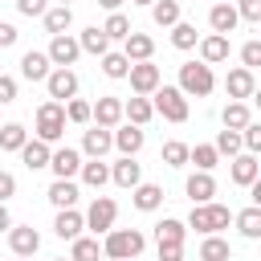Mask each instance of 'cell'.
Masks as SVG:
<instances>
[{
    "label": "cell",
    "instance_id": "cell-27",
    "mask_svg": "<svg viewBox=\"0 0 261 261\" xmlns=\"http://www.w3.org/2000/svg\"><path fill=\"white\" fill-rule=\"evenodd\" d=\"M130 200H135L139 212H155V208L163 204V188H159V184H139V188L130 192Z\"/></svg>",
    "mask_w": 261,
    "mask_h": 261
},
{
    "label": "cell",
    "instance_id": "cell-33",
    "mask_svg": "<svg viewBox=\"0 0 261 261\" xmlns=\"http://www.w3.org/2000/svg\"><path fill=\"white\" fill-rule=\"evenodd\" d=\"M24 143H29V130L20 122H4L0 126V151H24Z\"/></svg>",
    "mask_w": 261,
    "mask_h": 261
},
{
    "label": "cell",
    "instance_id": "cell-42",
    "mask_svg": "<svg viewBox=\"0 0 261 261\" xmlns=\"http://www.w3.org/2000/svg\"><path fill=\"white\" fill-rule=\"evenodd\" d=\"M196 41H200V33H196V24H188V20H179V24L171 29V45H175V49H196Z\"/></svg>",
    "mask_w": 261,
    "mask_h": 261
},
{
    "label": "cell",
    "instance_id": "cell-5",
    "mask_svg": "<svg viewBox=\"0 0 261 261\" xmlns=\"http://www.w3.org/2000/svg\"><path fill=\"white\" fill-rule=\"evenodd\" d=\"M155 110L167 122H188V94L179 86H159L155 90Z\"/></svg>",
    "mask_w": 261,
    "mask_h": 261
},
{
    "label": "cell",
    "instance_id": "cell-40",
    "mask_svg": "<svg viewBox=\"0 0 261 261\" xmlns=\"http://www.w3.org/2000/svg\"><path fill=\"white\" fill-rule=\"evenodd\" d=\"M241 147H245V135H241V130H220V135H216V151H220V155L237 159Z\"/></svg>",
    "mask_w": 261,
    "mask_h": 261
},
{
    "label": "cell",
    "instance_id": "cell-26",
    "mask_svg": "<svg viewBox=\"0 0 261 261\" xmlns=\"http://www.w3.org/2000/svg\"><path fill=\"white\" fill-rule=\"evenodd\" d=\"M122 53H126L130 61H151V53H155V41H151L147 33H130V37L122 41Z\"/></svg>",
    "mask_w": 261,
    "mask_h": 261
},
{
    "label": "cell",
    "instance_id": "cell-18",
    "mask_svg": "<svg viewBox=\"0 0 261 261\" xmlns=\"http://www.w3.org/2000/svg\"><path fill=\"white\" fill-rule=\"evenodd\" d=\"M53 175L57 179H73V175H82V155L73 151V147H61V151H53Z\"/></svg>",
    "mask_w": 261,
    "mask_h": 261
},
{
    "label": "cell",
    "instance_id": "cell-34",
    "mask_svg": "<svg viewBox=\"0 0 261 261\" xmlns=\"http://www.w3.org/2000/svg\"><path fill=\"white\" fill-rule=\"evenodd\" d=\"M106 249L98 245V237H77L73 249H69V261H98Z\"/></svg>",
    "mask_w": 261,
    "mask_h": 261
},
{
    "label": "cell",
    "instance_id": "cell-53",
    "mask_svg": "<svg viewBox=\"0 0 261 261\" xmlns=\"http://www.w3.org/2000/svg\"><path fill=\"white\" fill-rule=\"evenodd\" d=\"M0 228H12V216H8V208L0 204Z\"/></svg>",
    "mask_w": 261,
    "mask_h": 261
},
{
    "label": "cell",
    "instance_id": "cell-3",
    "mask_svg": "<svg viewBox=\"0 0 261 261\" xmlns=\"http://www.w3.org/2000/svg\"><path fill=\"white\" fill-rule=\"evenodd\" d=\"M65 122H69V118H65V106H61V102L49 98V102L37 106V139H41V143H57V139L65 135Z\"/></svg>",
    "mask_w": 261,
    "mask_h": 261
},
{
    "label": "cell",
    "instance_id": "cell-49",
    "mask_svg": "<svg viewBox=\"0 0 261 261\" xmlns=\"http://www.w3.org/2000/svg\"><path fill=\"white\" fill-rule=\"evenodd\" d=\"M237 12H241L245 20H253V24H261V0H241Z\"/></svg>",
    "mask_w": 261,
    "mask_h": 261
},
{
    "label": "cell",
    "instance_id": "cell-41",
    "mask_svg": "<svg viewBox=\"0 0 261 261\" xmlns=\"http://www.w3.org/2000/svg\"><path fill=\"white\" fill-rule=\"evenodd\" d=\"M188 159H192V147H188V143H179V139L163 143V163H167V167H184Z\"/></svg>",
    "mask_w": 261,
    "mask_h": 261
},
{
    "label": "cell",
    "instance_id": "cell-38",
    "mask_svg": "<svg viewBox=\"0 0 261 261\" xmlns=\"http://www.w3.org/2000/svg\"><path fill=\"white\" fill-rule=\"evenodd\" d=\"M102 73L114 77V82H118V77H130V57H126V53H106V57H102Z\"/></svg>",
    "mask_w": 261,
    "mask_h": 261
},
{
    "label": "cell",
    "instance_id": "cell-24",
    "mask_svg": "<svg viewBox=\"0 0 261 261\" xmlns=\"http://www.w3.org/2000/svg\"><path fill=\"white\" fill-rule=\"evenodd\" d=\"M45 196H49V204H53L57 212H61V208H73V204H77V184H73V179H53Z\"/></svg>",
    "mask_w": 261,
    "mask_h": 261
},
{
    "label": "cell",
    "instance_id": "cell-51",
    "mask_svg": "<svg viewBox=\"0 0 261 261\" xmlns=\"http://www.w3.org/2000/svg\"><path fill=\"white\" fill-rule=\"evenodd\" d=\"M8 196H16V175H12V171H0V204H4Z\"/></svg>",
    "mask_w": 261,
    "mask_h": 261
},
{
    "label": "cell",
    "instance_id": "cell-57",
    "mask_svg": "<svg viewBox=\"0 0 261 261\" xmlns=\"http://www.w3.org/2000/svg\"><path fill=\"white\" fill-rule=\"evenodd\" d=\"M130 4H155V0H130Z\"/></svg>",
    "mask_w": 261,
    "mask_h": 261
},
{
    "label": "cell",
    "instance_id": "cell-6",
    "mask_svg": "<svg viewBox=\"0 0 261 261\" xmlns=\"http://www.w3.org/2000/svg\"><path fill=\"white\" fill-rule=\"evenodd\" d=\"M114 216H118V204L110 200V196H94V204H90V212H86V228H94V237L102 232H110L114 228Z\"/></svg>",
    "mask_w": 261,
    "mask_h": 261
},
{
    "label": "cell",
    "instance_id": "cell-46",
    "mask_svg": "<svg viewBox=\"0 0 261 261\" xmlns=\"http://www.w3.org/2000/svg\"><path fill=\"white\" fill-rule=\"evenodd\" d=\"M241 135H245V147H249V155H261V122H249Z\"/></svg>",
    "mask_w": 261,
    "mask_h": 261
},
{
    "label": "cell",
    "instance_id": "cell-4",
    "mask_svg": "<svg viewBox=\"0 0 261 261\" xmlns=\"http://www.w3.org/2000/svg\"><path fill=\"white\" fill-rule=\"evenodd\" d=\"M212 86H216L212 65H204V61H184V65H179V90H184V94L208 98V94H212Z\"/></svg>",
    "mask_w": 261,
    "mask_h": 261
},
{
    "label": "cell",
    "instance_id": "cell-39",
    "mask_svg": "<svg viewBox=\"0 0 261 261\" xmlns=\"http://www.w3.org/2000/svg\"><path fill=\"white\" fill-rule=\"evenodd\" d=\"M102 33H106L110 41H126L135 29H130V20H126L122 12H110V16H106V24H102Z\"/></svg>",
    "mask_w": 261,
    "mask_h": 261
},
{
    "label": "cell",
    "instance_id": "cell-36",
    "mask_svg": "<svg viewBox=\"0 0 261 261\" xmlns=\"http://www.w3.org/2000/svg\"><path fill=\"white\" fill-rule=\"evenodd\" d=\"M69 24H73V12H69L65 4H57V8H49V12H45V33L61 37V33H65Z\"/></svg>",
    "mask_w": 261,
    "mask_h": 261
},
{
    "label": "cell",
    "instance_id": "cell-17",
    "mask_svg": "<svg viewBox=\"0 0 261 261\" xmlns=\"http://www.w3.org/2000/svg\"><path fill=\"white\" fill-rule=\"evenodd\" d=\"M110 147H114V135H110L106 126H90V130L82 135V151H86L90 159H102Z\"/></svg>",
    "mask_w": 261,
    "mask_h": 261
},
{
    "label": "cell",
    "instance_id": "cell-10",
    "mask_svg": "<svg viewBox=\"0 0 261 261\" xmlns=\"http://www.w3.org/2000/svg\"><path fill=\"white\" fill-rule=\"evenodd\" d=\"M253 90H257V82H253V69H245V65H237V69L224 77L228 102H245V98H253Z\"/></svg>",
    "mask_w": 261,
    "mask_h": 261
},
{
    "label": "cell",
    "instance_id": "cell-20",
    "mask_svg": "<svg viewBox=\"0 0 261 261\" xmlns=\"http://www.w3.org/2000/svg\"><path fill=\"white\" fill-rule=\"evenodd\" d=\"M237 20H241V12H237L232 4H212V12H208L212 33H220V37H228V33L237 29Z\"/></svg>",
    "mask_w": 261,
    "mask_h": 261
},
{
    "label": "cell",
    "instance_id": "cell-1",
    "mask_svg": "<svg viewBox=\"0 0 261 261\" xmlns=\"http://www.w3.org/2000/svg\"><path fill=\"white\" fill-rule=\"evenodd\" d=\"M143 245H147V237L139 228H110L106 241H102V249H106L110 261H130V257L143 253Z\"/></svg>",
    "mask_w": 261,
    "mask_h": 261
},
{
    "label": "cell",
    "instance_id": "cell-12",
    "mask_svg": "<svg viewBox=\"0 0 261 261\" xmlns=\"http://www.w3.org/2000/svg\"><path fill=\"white\" fill-rule=\"evenodd\" d=\"M8 245H12V253H16V257H33V253L41 249V232H37L33 224L8 228Z\"/></svg>",
    "mask_w": 261,
    "mask_h": 261
},
{
    "label": "cell",
    "instance_id": "cell-44",
    "mask_svg": "<svg viewBox=\"0 0 261 261\" xmlns=\"http://www.w3.org/2000/svg\"><path fill=\"white\" fill-rule=\"evenodd\" d=\"M65 118H69V122H77V126H86V122L94 118V106H90V102H82V98H73V102H65Z\"/></svg>",
    "mask_w": 261,
    "mask_h": 261
},
{
    "label": "cell",
    "instance_id": "cell-9",
    "mask_svg": "<svg viewBox=\"0 0 261 261\" xmlns=\"http://www.w3.org/2000/svg\"><path fill=\"white\" fill-rule=\"evenodd\" d=\"M45 90H49V98L53 102H73V94H77V73L73 69H53L49 73V82H45Z\"/></svg>",
    "mask_w": 261,
    "mask_h": 261
},
{
    "label": "cell",
    "instance_id": "cell-47",
    "mask_svg": "<svg viewBox=\"0 0 261 261\" xmlns=\"http://www.w3.org/2000/svg\"><path fill=\"white\" fill-rule=\"evenodd\" d=\"M16 12H20V16H45L49 4H45V0H16Z\"/></svg>",
    "mask_w": 261,
    "mask_h": 261
},
{
    "label": "cell",
    "instance_id": "cell-28",
    "mask_svg": "<svg viewBox=\"0 0 261 261\" xmlns=\"http://www.w3.org/2000/svg\"><path fill=\"white\" fill-rule=\"evenodd\" d=\"M151 20L159 29H175L179 24V0H155L151 4Z\"/></svg>",
    "mask_w": 261,
    "mask_h": 261
},
{
    "label": "cell",
    "instance_id": "cell-37",
    "mask_svg": "<svg viewBox=\"0 0 261 261\" xmlns=\"http://www.w3.org/2000/svg\"><path fill=\"white\" fill-rule=\"evenodd\" d=\"M192 163H196V171H212V167L220 163L216 143H196V147H192Z\"/></svg>",
    "mask_w": 261,
    "mask_h": 261
},
{
    "label": "cell",
    "instance_id": "cell-60",
    "mask_svg": "<svg viewBox=\"0 0 261 261\" xmlns=\"http://www.w3.org/2000/svg\"><path fill=\"white\" fill-rule=\"evenodd\" d=\"M16 261H24V257H16Z\"/></svg>",
    "mask_w": 261,
    "mask_h": 261
},
{
    "label": "cell",
    "instance_id": "cell-45",
    "mask_svg": "<svg viewBox=\"0 0 261 261\" xmlns=\"http://www.w3.org/2000/svg\"><path fill=\"white\" fill-rule=\"evenodd\" d=\"M241 61H245V69H257L261 65V41H245L241 45Z\"/></svg>",
    "mask_w": 261,
    "mask_h": 261
},
{
    "label": "cell",
    "instance_id": "cell-52",
    "mask_svg": "<svg viewBox=\"0 0 261 261\" xmlns=\"http://www.w3.org/2000/svg\"><path fill=\"white\" fill-rule=\"evenodd\" d=\"M159 261H184V245H159Z\"/></svg>",
    "mask_w": 261,
    "mask_h": 261
},
{
    "label": "cell",
    "instance_id": "cell-30",
    "mask_svg": "<svg viewBox=\"0 0 261 261\" xmlns=\"http://www.w3.org/2000/svg\"><path fill=\"white\" fill-rule=\"evenodd\" d=\"M220 122H224V130H245V126L253 122L249 102H228V106H224V114H220Z\"/></svg>",
    "mask_w": 261,
    "mask_h": 261
},
{
    "label": "cell",
    "instance_id": "cell-43",
    "mask_svg": "<svg viewBox=\"0 0 261 261\" xmlns=\"http://www.w3.org/2000/svg\"><path fill=\"white\" fill-rule=\"evenodd\" d=\"M82 179H86L90 188H102V184L110 179V167H106L102 159H90V163H82Z\"/></svg>",
    "mask_w": 261,
    "mask_h": 261
},
{
    "label": "cell",
    "instance_id": "cell-13",
    "mask_svg": "<svg viewBox=\"0 0 261 261\" xmlns=\"http://www.w3.org/2000/svg\"><path fill=\"white\" fill-rule=\"evenodd\" d=\"M20 73H24L29 82H49V73H53V61H49V53H37V49H29V53L20 57Z\"/></svg>",
    "mask_w": 261,
    "mask_h": 261
},
{
    "label": "cell",
    "instance_id": "cell-15",
    "mask_svg": "<svg viewBox=\"0 0 261 261\" xmlns=\"http://www.w3.org/2000/svg\"><path fill=\"white\" fill-rule=\"evenodd\" d=\"M82 228H86V216H82L77 208H61V212H57V220H53V232H57L61 241H77V237H82Z\"/></svg>",
    "mask_w": 261,
    "mask_h": 261
},
{
    "label": "cell",
    "instance_id": "cell-55",
    "mask_svg": "<svg viewBox=\"0 0 261 261\" xmlns=\"http://www.w3.org/2000/svg\"><path fill=\"white\" fill-rule=\"evenodd\" d=\"M102 8H110V12H118V4H126V0H98Z\"/></svg>",
    "mask_w": 261,
    "mask_h": 261
},
{
    "label": "cell",
    "instance_id": "cell-19",
    "mask_svg": "<svg viewBox=\"0 0 261 261\" xmlns=\"http://www.w3.org/2000/svg\"><path fill=\"white\" fill-rule=\"evenodd\" d=\"M188 196H192V204H212V196H216L212 171H192L188 175Z\"/></svg>",
    "mask_w": 261,
    "mask_h": 261
},
{
    "label": "cell",
    "instance_id": "cell-58",
    "mask_svg": "<svg viewBox=\"0 0 261 261\" xmlns=\"http://www.w3.org/2000/svg\"><path fill=\"white\" fill-rule=\"evenodd\" d=\"M53 261H69V257H53Z\"/></svg>",
    "mask_w": 261,
    "mask_h": 261
},
{
    "label": "cell",
    "instance_id": "cell-23",
    "mask_svg": "<svg viewBox=\"0 0 261 261\" xmlns=\"http://www.w3.org/2000/svg\"><path fill=\"white\" fill-rule=\"evenodd\" d=\"M20 159H24V167H29V171H41V167H49V163H53V151H49V143L29 139V143H24V151H20Z\"/></svg>",
    "mask_w": 261,
    "mask_h": 261
},
{
    "label": "cell",
    "instance_id": "cell-35",
    "mask_svg": "<svg viewBox=\"0 0 261 261\" xmlns=\"http://www.w3.org/2000/svg\"><path fill=\"white\" fill-rule=\"evenodd\" d=\"M232 220H237L241 237H249V241H257V237H261V208H257V204H253V208H245V212H237Z\"/></svg>",
    "mask_w": 261,
    "mask_h": 261
},
{
    "label": "cell",
    "instance_id": "cell-21",
    "mask_svg": "<svg viewBox=\"0 0 261 261\" xmlns=\"http://www.w3.org/2000/svg\"><path fill=\"white\" fill-rule=\"evenodd\" d=\"M122 118H126V114H122V102H118V98H98V102H94V122H98V126L110 130V126H118Z\"/></svg>",
    "mask_w": 261,
    "mask_h": 261
},
{
    "label": "cell",
    "instance_id": "cell-54",
    "mask_svg": "<svg viewBox=\"0 0 261 261\" xmlns=\"http://www.w3.org/2000/svg\"><path fill=\"white\" fill-rule=\"evenodd\" d=\"M249 196H253V204H257V208H261V179H257V184H253V188H249Z\"/></svg>",
    "mask_w": 261,
    "mask_h": 261
},
{
    "label": "cell",
    "instance_id": "cell-16",
    "mask_svg": "<svg viewBox=\"0 0 261 261\" xmlns=\"http://www.w3.org/2000/svg\"><path fill=\"white\" fill-rule=\"evenodd\" d=\"M200 61H204V65H220V61H228V37H220V33L200 37Z\"/></svg>",
    "mask_w": 261,
    "mask_h": 261
},
{
    "label": "cell",
    "instance_id": "cell-14",
    "mask_svg": "<svg viewBox=\"0 0 261 261\" xmlns=\"http://www.w3.org/2000/svg\"><path fill=\"white\" fill-rule=\"evenodd\" d=\"M110 179H114L118 188H130V192H135V188L143 184V167L135 163V155H122V159L110 167Z\"/></svg>",
    "mask_w": 261,
    "mask_h": 261
},
{
    "label": "cell",
    "instance_id": "cell-56",
    "mask_svg": "<svg viewBox=\"0 0 261 261\" xmlns=\"http://www.w3.org/2000/svg\"><path fill=\"white\" fill-rule=\"evenodd\" d=\"M253 102H257V110H261V90H253Z\"/></svg>",
    "mask_w": 261,
    "mask_h": 261
},
{
    "label": "cell",
    "instance_id": "cell-2",
    "mask_svg": "<svg viewBox=\"0 0 261 261\" xmlns=\"http://www.w3.org/2000/svg\"><path fill=\"white\" fill-rule=\"evenodd\" d=\"M228 220H232V212L224 208V204H192V216H188V228H196V232H204V237H212V232H220V228H228Z\"/></svg>",
    "mask_w": 261,
    "mask_h": 261
},
{
    "label": "cell",
    "instance_id": "cell-50",
    "mask_svg": "<svg viewBox=\"0 0 261 261\" xmlns=\"http://www.w3.org/2000/svg\"><path fill=\"white\" fill-rule=\"evenodd\" d=\"M16 37H20V33H16V24L0 20V49H12V45H16Z\"/></svg>",
    "mask_w": 261,
    "mask_h": 261
},
{
    "label": "cell",
    "instance_id": "cell-22",
    "mask_svg": "<svg viewBox=\"0 0 261 261\" xmlns=\"http://www.w3.org/2000/svg\"><path fill=\"white\" fill-rule=\"evenodd\" d=\"M122 114H126V122H130V126H147V122H151V114H155V102H151V98H143V94H135L130 102H122Z\"/></svg>",
    "mask_w": 261,
    "mask_h": 261
},
{
    "label": "cell",
    "instance_id": "cell-11",
    "mask_svg": "<svg viewBox=\"0 0 261 261\" xmlns=\"http://www.w3.org/2000/svg\"><path fill=\"white\" fill-rule=\"evenodd\" d=\"M228 175H232V184L237 188H253L257 179H261V163H257V155H237L232 159V167H228Z\"/></svg>",
    "mask_w": 261,
    "mask_h": 261
},
{
    "label": "cell",
    "instance_id": "cell-32",
    "mask_svg": "<svg viewBox=\"0 0 261 261\" xmlns=\"http://www.w3.org/2000/svg\"><path fill=\"white\" fill-rule=\"evenodd\" d=\"M200 261H232V245L212 232V237H204V245H200Z\"/></svg>",
    "mask_w": 261,
    "mask_h": 261
},
{
    "label": "cell",
    "instance_id": "cell-29",
    "mask_svg": "<svg viewBox=\"0 0 261 261\" xmlns=\"http://www.w3.org/2000/svg\"><path fill=\"white\" fill-rule=\"evenodd\" d=\"M77 41H82V53H94V57H106V53H110V37H106L98 24H90Z\"/></svg>",
    "mask_w": 261,
    "mask_h": 261
},
{
    "label": "cell",
    "instance_id": "cell-7",
    "mask_svg": "<svg viewBox=\"0 0 261 261\" xmlns=\"http://www.w3.org/2000/svg\"><path fill=\"white\" fill-rule=\"evenodd\" d=\"M77 53H82V41H73L69 33H61V37L49 41V61H53V69H69V65L77 61Z\"/></svg>",
    "mask_w": 261,
    "mask_h": 261
},
{
    "label": "cell",
    "instance_id": "cell-59",
    "mask_svg": "<svg viewBox=\"0 0 261 261\" xmlns=\"http://www.w3.org/2000/svg\"><path fill=\"white\" fill-rule=\"evenodd\" d=\"M61 4H65V8H69V0H61Z\"/></svg>",
    "mask_w": 261,
    "mask_h": 261
},
{
    "label": "cell",
    "instance_id": "cell-48",
    "mask_svg": "<svg viewBox=\"0 0 261 261\" xmlns=\"http://www.w3.org/2000/svg\"><path fill=\"white\" fill-rule=\"evenodd\" d=\"M8 102H16V77L0 73V106H8Z\"/></svg>",
    "mask_w": 261,
    "mask_h": 261
},
{
    "label": "cell",
    "instance_id": "cell-8",
    "mask_svg": "<svg viewBox=\"0 0 261 261\" xmlns=\"http://www.w3.org/2000/svg\"><path fill=\"white\" fill-rule=\"evenodd\" d=\"M130 90L143 94V98H151V94L159 90V65H151V61H130Z\"/></svg>",
    "mask_w": 261,
    "mask_h": 261
},
{
    "label": "cell",
    "instance_id": "cell-31",
    "mask_svg": "<svg viewBox=\"0 0 261 261\" xmlns=\"http://www.w3.org/2000/svg\"><path fill=\"white\" fill-rule=\"evenodd\" d=\"M114 147L122 151V155H139L143 151V126H122V130H114Z\"/></svg>",
    "mask_w": 261,
    "mask_h": 261
},
{
    "label": "cell",
    "instance_id": "cell-25",
    "mask_svg": "<svg viewBox=\"0 0 261 261\" xmlns=\"http://www.w3.org/2000/svg\"><path fill=\"white\" fill-rule=\"evenodd\" d=\"M184 237H188V224L175 220V216H167V220L155 224V245H184Z\"/></svg>",
    "mask_w": 261,
    "mask_h": 261
}]
</instances>
